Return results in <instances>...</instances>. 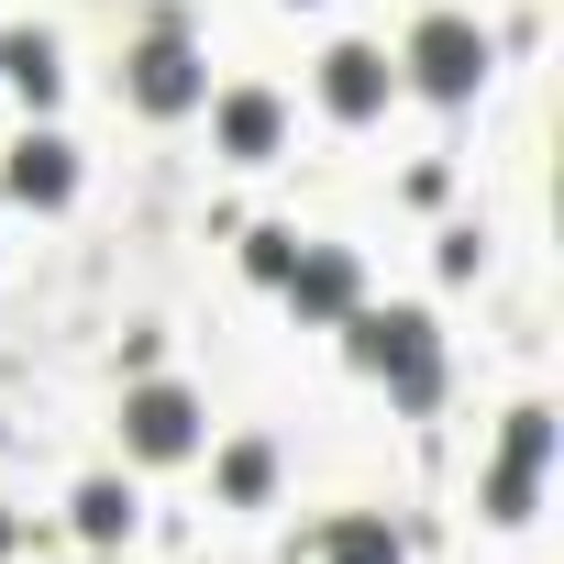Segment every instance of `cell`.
<instances>
[{"instance_id": "cell-13", "label": "cell", "mask_w": 564, "mask_h": 564, "mask_svg": "<svg viewBox=\"0 0 564 564\" xmlns=\"http://www.w3.org/2000/svg\"><path fill=\"white\" fill-rule=\"evenodd\" d=\"M265 476H276V465H265V443H232V454H221V498H243V509H254V498H265Z\"/></svg>"}, {"instance_id": "cell-10", "label": "cell", "mask_w": 564, "mask_h": 564, "mask_svg": "<svg viewBox=\"0 0 564 564\" xmlns=\"http://www.w3.org/2000/svg\"><path fill=\"white\" fill-rule=\"evenodd\" d=\"M0 67H12V89H23V100H34V111H45V100H56V78H67V67H56V45H45V34H12V45H0Z\"/></svg>"}, {"instance_id": "cell-11", "label": "cell", "mask_w": 564, "mask_h": 564, "mask_svg": "<svg viewBox=\"0 0 564 564\" xmlns=\"http://www.w3.org/2000/svg\"><path fill=\"white\" fill-rule=\"evenodd\" d=\"M78 531H89V542H122V531H133V498H122L111 476H100V487H78Z\"/></svg>"}, {"instance_id": "cell-14", "label": "cell", "mask_w": 564, "mask_h": 564, "mask_svg": "<svg viewBox=\"0 0 564 564\" xmlns=\"http://www.w3.org/2000/svg\"><path fill=\"white\" fill-rule=\"evenodd\" d=\"M289 254H300V243H289V232H254V243H243V265H254V276H265V289H276V276H289Z\"/></svg>"}, {"instance_id": "cell-8", "label": "cell", "mask_w": 564, "mask_h": 564, "mask_svg": "<svg viewBox=\"0 0 564 564\" xmlns=\"http://www.w3.org/2000/svg\"><path fill=\"white\" fill-rule=\"evenodd\" d=\"M322 100H333L344 122H377V100H388V56H377V45H333V56H322Z\"/></svg>"}, {"instance_id": "cell-6", "label": "cell", "mask_w": 564, "mask_h": 564, "mask_svg": "<svg viewBox=\"0 0 564 564\" xmlns=\"http://www.w3.org/2000/svg\"><path fill=\"white\" fill-rule=\"evenodd\" d=\"M276 289H289V311H300V322H344V311L366 300V276H355V254H344V243H300Z\"/></svg>"}, {"instance_id": "cell-7", "label": "cell", "mask_w": 564, "mask_h": 564, "mask_svg": "<svg viewBox=\"0 0 564 564\" xmlns=\"http://www.w3.org/2000/svg\"><path fill=\"white\" fill-rule=\"evenodd\" d=\"M0 177H12V199L56 210V199L78 188V144H67V133H23V144H12V166H0Z\"/></svg>"}, {"instance_id": "cell-12", "label": "cell", "mask_w": 564, "mask_h": 564, "mask_svg": "<svg viewBox=\"0 0 564 564\" xmlns=\"http://www.w3.org/2000/svg\"><path fill=\"white\" fill-rule=\"evenodd\" d=\"M333 564H399V531L388 520H333Z\"/></svg>"}, {"instance_id": "cell-4", "label": "cell", "mask_w": 564, "mask_h": 564, "mask_svg": "<svg viewBox=\"0 0 564 564\" xmlns=\"http://www.w3.org/2000/svg\"><path fill=\"white\" fill-rule=\"evenodd\" d=\"M122 89H133L144 111H188V100H199V45H188L177 23H155V34L133 45V67H122Z\"/></svg>"}, {"instance_id": "cell-5", "label": "cell", "mask_w": 564, "mask_h": 564, "mask_svg": "<svg viewBox=\"0 0 564 564\" xmlns=\"http://www.w3.org/2000/svg\"><path fill=\"white\" fill-rule=\"evenodd\" d=\"M122 443H133L144 465L199 454V399H188V388H133V399H122Z\"/></svg>"}, {"instance_id": "cell-3", "label": "cell", "mask_w": 564, "mask_h": 564, "mask_svg": "<svg viewBox=\"0 0 564 564\" xmlns=\"http://www.w3.org/2000/svg\"><path fill=\"white\" fill-rule=\"evenodd\" d=\"M410 78H421L432 100H476V78H487V34L454 23V12H432V23L410 34Z\"/></svg>"}, {"instance_id": "cell-9", "label": "cell", "mask_w": 564, "mask_h": 564, "mask_svg": "<svg viewBox=\"0 0 564 564\" xmlns=\"http://www.w3.org/2000/svg\"><path fill=\"white\" fill-rule=\"evenodd\" d=\"M221 155H276V100L265 89H232L221 100Z\"/></svg>"}, {"instance_id": "cell-2", "label": "cell", "mask_w": 564, "mask_h": 564, "mask_svg": "<svg viewBox=\"0 0 564 564\" xmlns=\"http://www.w3.org/2000/svg\"><path fill=\"white\" fill-rule=\"evenodd\" d=\"M542 465H553V410H509V443H498V465H487V520H531Z\"/></svg>"}, {"instance_id": "cell-1", "label": "cell", "mask_w": 564, "mask_h": 564, "mask_svg": "<svg viewBox=\"0 0 564 564\" xmlns=\"http://www.w3.org/2000/svg\"><path fill=\"white\" fill-rule=\"evenodd\" d=\"M344 333H355V366L399 388V410H432L443 399V344H432L421 311H344Z\"/></svg>"}]
</instances>
